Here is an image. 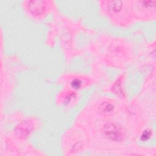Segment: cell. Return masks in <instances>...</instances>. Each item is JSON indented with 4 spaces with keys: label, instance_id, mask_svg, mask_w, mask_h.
<instances>
[{
    "label": "cell",
    "instance_id": "6",
    "mask_svg": "<svg viewBox=\"0 0 156 156\" xmlns=\"http://www.w3.org/2000/svg\"><path fill=\"white\" fill-rule=\"evenodd\" d=\"M71 85L74 89H79L82 86V81L79 79H75L72 80Z\"/></svg>",
    "mask_w": 156,
    "mask_h": 156
},
{
    "label": "cell",
    "instance_id": "2",
    "mask_svg": "<svg viewBox=\"0 0 156 156\" xmlns=\"http://www.w3.org/2000/svg\"><path fill=\"white\" fill-rule=\"evenodd\" d=\"M33 124L29 121H25L19 124L15 130L16 135L20 138H25L32 132Z\"/></svg>",
    "mask_w": 156,
    "mask_h": 156
},
{
    "label": "cell",
    "instance_id": "3",
    "mask_svg": "<svg viewBox=\"0 0 156 156\" xmlns=\"http://www.w3.org/2000/svg\"><path fill=\"white\" fill-rule=\"evenodd\" d=\"M27 7L33 15L39 16L44 13L46 4L45 2L43 1H30L27 2Z\"/></svg>",
    "mask_w": 156,
    "mask_h": 156
},
{
    "label": "cell",
    "instance_id": "7",
    "mask_svg": "<svg viewBox=\"0 0 156 156\" xmlns=\"http://www.w3.org/2000/svg\"><path fill=\"white\" fill-rule=\"evenodd\" d=\"M151 132L150 130H146L141 135V140L145 141H147L151 136Z\"/></svg>",
    "mask_w": 156,
    "mask_h": 156
},
{
    "label": "cell",
    "instance_id": "1",
    "mask_svg": "<svg viewBox=\"0 0 156 156\" xmlns=\"http://www.w3.org/2000/svg\"><path fill=\"white\" fill-rule=\"evenodd\" d=\"M102 131L104 135L113 141L121 142L125 137L124 129L120 125L115 122H107L104 125Z\"/></svg>",
    "mask_w": 156,
    "mask_h": 156
},
{
    "label": "cell",
    "instance_id": "4",
    "mask_svg": "<svg viewBox=\"0 0 156 156\" xmlns=\"http://www.w3.org/2000/svg\"><path fill=\"white\" fill-rule=\"evenodd\" d=\"M122 2L120 1H110L107 2V9L111 13H118L122 8Z\"/></svg>",
    "mask_w": 156,
    "mask_h": 156
},
{
    "label": "cell",
    "instance_id": "8",
    "mask_svg": "<svg viewBox=\"0 0 156 156\" xmlns=\"http://www.w3.org/2000/svg\"><path fill=\"white\" fill-rule=\"evenodd\" d=\"M74 97V94H73V93H71V94H68L66 97H65V103H66V104H69V102L71 101V99H72V98Z\"/></svg>",
    "mask_w": 156,
    "mask_h": 156
},
{
    "label": "cell",
    "instance_id": "5",
    "mask_svg": "<svg viewBox=\"0 0 156 156\" xmlns=\"http://www.w3.org/2000/svg\"><path fill=\"white\" fill-rule=\"evenodd\" d=\"M99 109L100 112L105 116H108L112 114V113L114 111V105L107 101H104L102 102L99 107Z\"/></svg>",
    "mask_w": 156,
    "mask_h": 156
}]
</instances>
